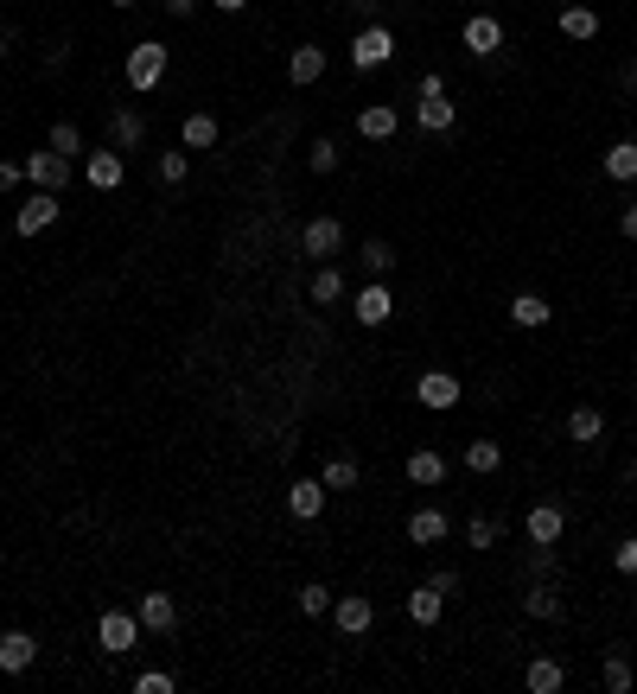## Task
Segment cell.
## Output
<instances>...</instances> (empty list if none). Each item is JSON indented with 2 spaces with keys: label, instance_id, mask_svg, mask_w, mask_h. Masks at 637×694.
<instances>
[{
  "label": "cell",
  "instance_id": "45",
  "mask_svg": "<svg viewBox=\"0 0 637 694\" xmlns=\"http://www.w3.org/2000/svg\"><path fill=\"white\" fill-rule=\"evenodd\" d=\"M166 13H172V20H192V13H198V0H166Z\"/></svg>",
  "mask_w": 637,
  "mask_h": 694
},
{
  "label": "cell",
  "instance_id": "26",
  "mask_svg": "<svg viewBox=\"0 0 637 694\" xmlns=\"http://www.w3.org/2000/svg\"><path fill=\"white\" fill-rule=\"evenodd\" d=\"M599 433H606V414H599V408H574V414H567V440H574V446H593Z\"/></svg>",
  "mask_w": 637,
  "mask_h": 694
},
{
  "label": "cell",
  "instance_id": "34",
  "mask_svg": "<svg viewBox=\"0 0 637 694\" xmlns=\"http://www.w3.org/2000/svg\"><path fill=\"white\" fill-rule=\"evenodd\" d=\"M153 179L160 185H185L192 179V160H185V153H160V160H153Z\"/></svg>",
  "mask_w": 637,
  "mask_h": 694
},
{
  "label": "cell",
  "instance_id": "14",
  "mask_svg": "<svg viewBox=\"0 0 637 694\" xmlns=\"http://www.w3.org/2000/svg\"><path fill=\"white\" fill-rule=\"evenodd\" d=\"M319 510H325V484H319V478H294V484H287V516L313 523Z\"/></svg>",
  "mask_w": 637,
  "mask_h": 694
},
{
  "label": "cell",
  "instance_id": "47",
  "mask_svg": "<svg viewBox=\"0 0 637 694\" xmlns=\"http://www.w3.org/2000/svg\"><path fill=\"white\" fill-rule=\"evenodd\" d=\"M249 7V0H217V13H243Z\"/></svg>",
  "mask_w": 637,
  "mask_h": 694
},
{
  "label": "cell",
  "instance_id": "11",
  "mask_svg": "<svg viewBox=\"0 0 637 694\" xmlns=\"http://www.w3.org/2000/svg\"><path fill=\"white\" fill-rule=\"evenodd\" d=\"M147 141V115L141 109H109V147L115 153H134Z\"/></svg>",
  "mask_w": 637,
  "mask_h": 694
},
{
  "label": "cell",
  "instance_id": "17",
  "mask_svg": "<svg viewBox=\"0 0 637 694\" xmlns=\"http://www.w3.org/2000/svg\"><path fill=\"white\" fill-rule=\"evenodd\" d=\"M395 128H402V115H395L389 102H370V109H357V134H364V141H395Z\"/></svg>",
  "mask_w": 637,
  "mask_h": 694
},
{
  "label": "cell",
  "instance_id": "12",
  "mask_svg": "<svg viewBox=\"0 0 637 694\" xmlns=\"http://www.w3.org/2000/svg\"><path fill=\"white\" fill-rule=\"evenodd\" d=\"M300 249L319 255V262H325V255H338V249H344V223H338V217H313V223L300 230Z\"/></svg>",
  "mask_w": 637,
  "mask_h": 694
},
{
  "label": "cell",
  "instance_id": "21",
  "mask_svg": "<svg viewBox=\"0 0 637 694\" xmlns=\"http://www.w3.org/2000/svg\"><path fill=\"white\" fill-rule=\"evenodd\" d=\"M134 618H141V631H172V624H179V612H172L166 593H147L141 605H134Z\"/></svg>",
  "mask_w": 637,
  "mask_h": 694
},
{
  "label": "cell",
  "instance_id": "24",
  "mask_svg": "<svg viewBox=\"0 0 637 694\" xmlns=\"http://www.w3.org/2000/svg\"><path fill=\"white\" fill-rule=\"evenodd\" d=\"M599 166H606V179L631 185V179H637V141H612V147H606V160H599Z\"/></svg>",
  "mask_w": 637,
  "mask_h": 694
},
{
  "label": "cell",
  "instance_id": "18",
  "mask_svg": "<svg viewBox=\"0 0 637 694\" xmlns=\"http://www.w3.org/2000/svg\"><path fill=\"white\" fill-rule=\"evenodd\" d=\"M370 618H376V612H370V599H357V593H351V599H332V624H338L344 637H364V631H370Z\"/></svg>",
  "mask_w": 637,
  "mask_h": 694
},
{
  "label": "cell",
  "instance_id": "2",
  "mask_svg": "<svg viewBox=\"0 0 637 694\" xmlns=\"http://www.w3.org/2000/svg\"><path fill=\"white\" fill-rule=\"evenodd\" d=\"M389 58H395V32L383 20L357 26V39H351V64H357V71H383Z\"/></svg>",
  "mask_w": 637,
  "mask_h": 694
},
{
  "label": "cell",
  "instance_id": "10",
  "mask_svg": "<svg viewBox=\"0 0 637 694\" xmlns=\"http://www.w3.org/2000/svg\"><path fill=\"white\" fill-rule=\"evenodd\" d=\"M83 179L96 185V192H122V179H128V160L115 147H102V153H90L83 160Z\"/></svg>",
  "mask_w": 637,
  "mask_h": 694
},
{
  "label": "cell",
  "instance_id": "23",
  "mask_svg": "<svg viewBox=\"0 0 637 694\" xmlns=\"http://www.w3.org/2000/svg\"><path fill=\"white\" fill-rule=\"evenodd\" d=\"M440 605H446V593H440V586H415V593H408V618H415L421 631H427V624H440V618H446Z\"/></svg>",
  "mask_w": 637,
  "mask_h": 694
},
{
  "label": "cell",
  "instance_id": "36",
  "mask_svg": "<svg viewBox=\"0 0 637 694\" xmlns=\"http://www.w3.org/2000/svg\"><path fill=\"white\" fill-rule=\"evenodd\" d=\"M45 147H51V153H64V160H77V153H83V134H77V121H58Z\"/></svg>",
  "mask_w": 637,
  "mask_h": 694
},
{
  "label": "cell",
  "instance_id": "39",
  "mask_svg": "<svg viewBox=\"0 0 637 694\" xmlns=\"http://www.w3.org/2000/svg\"><path fill=\"white\" fill-rule=\"evenodd\" d=\"M179 682H172V669H141L134 675V694H172Z\"/></svg>",
  "mask_w": 637,
  "mask_h": 694
},
{
  "label": "cell",
  "instance_id": "44",
  "mask_svg": "<svg viewBox=\"0 0 637 694\" xmlns=\"http://www.w3.org/2000/svg\"><path fill=\"white\" fill-rule=\"evenodd\" d=\"M618 90H631V96H637V58L618 64Z\"/></svg>",
  "mask_w": 637,
  "mask_h": 694
},
{
  "label": "cell",
  "instance_id": "35",
  "mask_svg": "<svg viewBox=\"0 0 637 694\" xmlns=\"http://www.w3.org/2000/svg\"><path fill=\"white\" fill-rule=\"evenodd\" d=\"M497 535H504V529H497V516H472V523H466V542H472L478 554H491Z\"/></svg>",
  "mask_w": 637,
  "mask_h": 694
},
{
  "label": "cell",
  "instance_id": "42",
  "mask_svg": "<svg viewBox=\"0 0 637 694\" xmlns=\"http://www.w3.org/2000/svg\"><path fill=\"white\" fill-rule=\"evenodd\" d=\"M20 179H26V166H20V160H0V198H7Z\"/></svg>",
  "mask_w": 637,
  "mask_h": 694
},
{
  "label": "cell",
  "instance_id": "3",
  "mask_svg": "<svg viewBox=\"0 0 637 694\" xmlns=\"http://www.w3.org/2000/svg\"><path fill=\"white\" fill-rule=\"evenodd\" d=\"M58 211H64V192H32L20 211H13V236H39V230H51V223H58Z\"/></svg>",
  "mask_w": 637,
  "mask_h": 694
},
{
  "label": "cell",
  "instance_id": "28",
  "mask_svg": "<svg viewBox=\"0 0 637 694\" xmlns=\"http://www.w3.org/2000/svg\"><path fill=\"white\" fill-rule=\"evenodd\" d=\"M402 472L415 478V484H440V478H446V459L434 453V446H421V453H408V465H402Z\"/></svg>",
  "mask_w": 637,
  "mask_h": 694
},
{
  "label": "cell",
  "instance_id": "41",
  "mask_svg": "<svg viewBox=\"0 0 637 694\" xmlns=\"http://www.w3.org/2000/svg\"><path fill=\"white\" fill-rule=\"evenodd\" d=\"M612 567H618V574H631V580H637V535H625V542H618Z\"/></svg>",
  "mask_w": 637,
  "mask_h": 694
},
{
  "label": "cell",
  "instance_id": "16",
  "mask_svg": "<svg viewBox=\"0 0 637 694\" xmlns=\"http://www.w3.org/2000/svg\"><path fill=\"white\" fill-rule=\"evenodd\" d=\"M555 26H561V39H580V45L599 39V13H593V7H580V0H567V7L555 13Z\"/></svg>",
  "mask_w": 637,
  "mask_h": 694
},
{
  "label": "cell",
  "instance_id": "38",
  "mask_svg": "<svg viewBox=\"0 0 637 694\" xmlns=\"http://www.w3.org/2000/svg\"><path fill=\"white\" fill-rule=\"evenodd\" d=\"M364 268H370V281H383V274L395 268V249L389 242H364Z\"/></svg>",
  "mask_w": 637,
  "mask_h": 694
},
{
  "label": "cell",
  "instance_id": "5",
  "mask_svg": "<svg viewBox=\"0 0 637 694\" xmlns=\"http://www.w3.org/2000/svg\"><path fill=\"white\" fill-rule=\"evenodd\" d=\"M96 644L109 650V656H128L134 644H141V618H134V612H102L96 618Z\"/></svg>",
  "mask_w": 637,
  "mask_h": 694
},
{
  "label": "cell",
  "instance_id": "7",
  "mask_svg": "<svg viewBox=\"0 0 637 694\" xmlns=\"http://www.w3.org/2000/svg\"><path fill=\"white\" fill-rule=\"evenodd\" d=\"M459 45H466L472 58H497V51H504V20H497V13H472Z\"/></svg>",
  "mask_w": 637,
  "mask_h": 694
},
{
  "label": "cell",
  "instance_id": "30",
  "mask_svg": "<svg viewBox=\"0 0 637 694\" xmlns=\"http://www.w3.org/2000/svg\"><path fill=\"white\" fill-rule=\"evenodd\" d=\"M497 465H504V446H497V440H472V446H466V472H478V478H491V472H497Z\"/></svg>",
  "mask_w": 637,
  "mask_h": 694
},
{
  "label": "cell",
  "instance_id": "20",
  "mask_svg": "<svg viewBox=\"0 0 637 694\" xmlns=\"http://www.w3.org/2000/svg\"><path fill=\"white\" fill-rule=\"evenodd\" d=\"M179 141L192 147V153H204V147H217V115H204V109H192L179 121Z\"/></svg>",
  "mask_w": 637,
  "mask_h": 694
},
{
  "label": "cell",
  "instance_id": "9",
  "mask_svg": "<svg viewBox=\"0 0 637 694\" xmlns=\"http://www.w3.org/2000/svg\"><path fill=\"white\" fill-rule=\"evenodd\" d=\"M415 402L421 408H459V376L453 370H421V383H415Z\"/></svg>",
  "mask_w": 637,
  "mask_h": 694
},
{
  "label": "cell",
  "instance_id": "43",
  "mask_svg": "<svg viewBox=\"0 0 637 694\" xmlns=\"http://www.w3.org/2000/svg\"><path fill=\"white\" fill-rule=\"evenodd\" d=\"M427 586H440V593H446V599H453V593H459V574H453V567H440V574H434V580H427Z\"/></svg>",
  "mask_w": 637,
  "mask_h": 694
},
{
  "label": "cell",
  "instance_id": "37",
  "mask_svg": "<svg viewBox=\"0 0 637 694\" xmlns=\"http://www.w3.org/2000/svg\"><path fill=\"white\" fill-rule=\"evenodd\" d=\"M300 612H306V618H332V593H325L319 580H313V586H300Z\"/></svg>",
  "mask_w": 637,
  "mask_h": 694
},
{
  "label": "cell",
  "instance_id": "48",
  "mask_svg": "<svg viewBox=\"0 0 637 694\" xmlns=\"http://www.w3.org/2000/svg\"><path fill=\"white\" fill-rule=\"evenodd\" d=\"M115 7H134V0H115Z\"/></svg>",
  "mask_w": 637,
  "mask_h": 694
},
{
  "label": "cell",
  "instance_id": "40",
  "mask_svg": "<svg viewBox=\"0 0 637 694\" xmlns=\"http://www.w3.org/2000/svg\"><path fill=\"white\" fill-rule=\"evenodd\" d=\"M306 166H313V172H338V141H313Z\"/></svg>",
  "mask_w": 637,
  "mask_h": 694
},
{
  "label": "cell",
  "instance_id": "33",
  "mask_svg": "<svg viewBox=\"0 0 637 694\" xmlns=\"http://www.w3.org/2000/svg\"><path fill=\"white\" fill-rule=\"evenodd\" d=\"M319 484H325V491H357V459H325Z\"/></svg>",
  "mask_w": 637,
  "mask_h": 694
},
{
  "label": "cell",
  "instance_id": "19",
  "mask_svg": "<svg viewBox=\"0 0 637 694\" xmlns=\"http://www.w3.org/2000/svg\"><path fill=\"white\" fill-rule=\"evenodd\" d=\"M561 682H567V669L555 663V656H536V663L523 669V688L529 694H561Z\"/></svg>",
  "mask_w": 637,
  "mask_h": 694
},
{
  "label": "cell",
  "instance_id": "22",
  "mask_svg": "<svg viewBox=\"0 0 637 694\" xmlns=\"http://www.w3.org/2000/svg\"><path fill=\"white\" fill-rule=\"evenodd\" d=\"M510 319L523 325V332H536V325H548V319H555V306H548L542 293H516V300H510Z\"/></svg>",
  "mask_w": 637,
  "mask_h": 694
},
{
  "label": "cell",
  "instance_id": "8",
  "mask_svg": "<svg viewBox=\"0 0 637 694\" xmlns=\"http://www.w3.org/2000/svg\"><path fill=\"white\" fill-rule=\"evenodd\" d=\"M351 312H357V325H389L395 319V293L383 281H364V287H357V300H351Z\"/></svg>",
  "mask_w": 637,
  "mask_h": 694
},
{
  "label": "cell",
  "instance_id": "25",
  "mask_svg": "<svg viewBox=\"0 0 637 694\" xmlns=\"http://www.w3.org/2000/svg\"><path fill=\"white\" fill-rule=\"evenodd\" d=\"M287 77H294L300 90H306V83H319V77H325V51H319V45H300L294 58H287Z\"/></svg>",
  "mask_w": 637,
  "mask_h": 694
},
{
  "label": "cell",
  "instance_id": "4",
  "mask_svg": "<svg viewBox=\"0 0 637 694\" xmlns=\"http://www.w3.org/2000/svg\"><path fill=\"white\" fill-rule=\"evenodd\" d=\"M561 529H567V510H561L555 497L529 503V516H523V535H529L536 548H555V542H561Z\"/></svg>",
  "mask_w": 637,
  "mask_h": 694
},
{
  "label": "cell",
  "instance_id": "1",
  "mask_svg": "<svg viewBox=\"0 0 637 694\" xmlns=\"http://www.w3.org/2000/svg\"><path fill=\"white\" fill-rule=\"evenodd\" d=\"M122 77H128V90L134 96H147V90H160L166 83V45L160 39H141L128 51V64H122Z\"/></svg>",
  "mask_w": 637,
  "mask_h": 694
},
{
  "label": "cell",
  "instance_id": "15",
  "mask_svg": "<svg viewBox=\"0 0 637 694\" xmlns=\"http://www.w3.org/2000/svg\"><path fill=\"white\" fill-rule=\"evenodd\" d=\"M446 535H453V516L446 510H415L408 516V542L415 548H434V542H446Z\"/></svg>",
  "mask_w": 637,
  "mask_h": 694
},
{
  "label": "cell",
  "instance_id": "46",
  "mask_svg": "<svg viewBox=\"0 0 637 694\" xmlns=\"http://www.w3.org/2000/svg\"><path fill=\"white\" fill-rule=\"evenodd\" d=\"M618 230H625V242H637V204H625V217H618Z\"/></svg>",
  "mask_w": 637,
  "mask_h": 694
},
{
  "label": "cell",
  "instance_id": "31",
  "mask_svg": "<svg viewBox=\"0 0 637 694\" xmlns=\"http://www.w3.org/2000/svg\"><path fill=\"white\" fill-rule=\"evenodd\" d=\"M599 688H606V694H625V688H631V663H625V650H612L606 663H599Z\"/></svg>",
  "mask_w": 637,
  "mask_h": 694
},
{
  "label": "cell",
  "instance_id": "32",
  "mask_svg": "<svg viewBox=\"0 0 637 694\" xmlns=\"http://www.w3.org/2000/svg\"><path fill=\"white\" fill-rule=\"evenodd\" d=\"M338 300H344V274L319 262V274H313V306H338Z\"/></svg>",
  "mask_w": 637,
  "mask_h": 694
},
{
  "label": "cell",
  "instance_id": "29",
  "mask_svg": "<svg viewBox=\"0 0 637 694\" xmlns=\"http://www.w3.org/2000/svg\"><path fill=\"white\" fill-rule=\"evenodd\" d=\"M523 612L542 618V624H555V618H561V593H555V586H529V593H523Z\"/></svg>",
  "mask_w": 637,
  "mask_h": 694
},
{
  "label": "cell",
  "instance_id": "6",
  "mask_svg": "<svg viewBox=\"0 0 637 694\" xmlns=\"http://www.w3.org/2000/svg\"><path fill=\"white\" fill-rule=\"evenodd\" d=\"M26 179L39 185V192H64V185H71V160H64V153H51V147H39V153H26Z\"/></svg>",
  "mask_w": 637,
  "mask_h": 694
},
{
  "label": "cell",
  "instance_id": "13",
  "mask_svg": "<svg viewBox=\"0 0 637 694\" xmlns=\"http://www.w3.org/2000/svg\"><path fill=\"white\" fill-rule=\"evenodd\" d=\"M32 663H39V637H32V631H7V637H0V669H7V675H26Z\"/></svg>",
  "mask_w": 637,
  "mask_h": 694
},
{
  "label": "cell",
  "instance_id": "27",
  "mask_svg": "<svg viewBox=\"0 0 637 694\" xmlns=\"http://www.w3.org/2000/svg\"><path fill=\"white\" fill-rule=\"evenodd\" d=\"M421 128L427 134H446V128H453V121H459V109H453V102H446V96H421Z\"/></svg>",
  "mask_w": 637,
  "mask_h": 694
}]
</instances>
